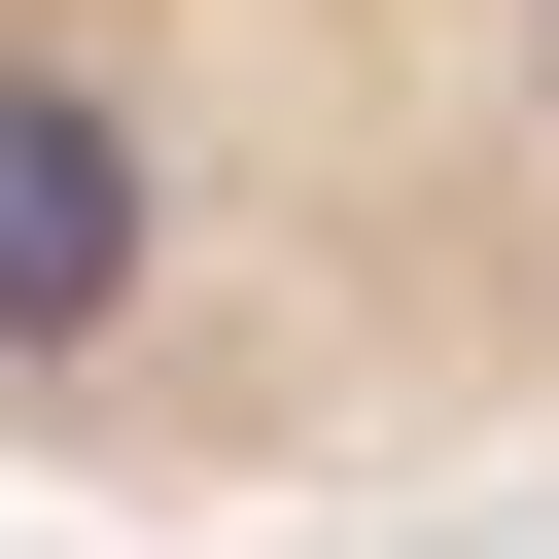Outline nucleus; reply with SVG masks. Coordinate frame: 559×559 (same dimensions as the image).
<instances>
[{
  "instance_id": "1",
  "label": "nucleus",
  "mask_w": 559,
  "mask_h": 559,
  "mask_svg": "<svg viewBox=\"0 0 559 559\" xmlns=\"http://www.w3.org/2000/svg\"><path fill=\"white\" fill-rule=\"evenodd\" d=\"M559 419V0H0V454L349 489Z\"/></svg>"
}]
</instances>
